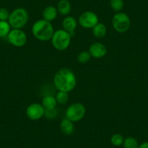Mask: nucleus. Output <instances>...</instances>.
Returning a JSON list of instances; mask_svg holds the SVG:
<instances>
[{
	"label": "nucleus",
	"instance_id": "nucleus-1",
	"mask_svg": "<svg viewBox=\"0 0 148 148\" xmlns=\"http://www.w3.org/2000/svg\"><path fill=\"white\" fill-rule=\"evenodd\" d=\"M53 83L58 91L69 93L76 86V75L68 68H61L55 74Z\"/></svg>",
	"mask_w": 148,
	"mask_h": 148
},
{
	"label": "nucleus",
	"instance_id": "nucleus-2",
	"mask_svg": "<svg viewBox=\"0 0 148 148\" xmlns=\"http://www.w3.org/2000/svg\"><path fill=\"white\" fill-rule=\"evenodd\" d=\"M31 32L34 36L39 41L47 42L51 40L55 31L50 22L42 19L34 23L32 25Z\"/></svg>",
	"mask_w": 148,
	"mask_h": 148
},
{
	"label": "nucleus",
	"instance_id": "nucleus-3",
	"mask_svg": "<svg viewBox=\"0 0 148 148\" xmlns=\"http://www.w3.org/2000/svg\"><path fill=\"white\" fill-rule=\"evenodd\" d=\"M28 11L22 8H16L10 14L8 23L11 28L15 29H22L28 21Z\"/></svg>",
	"mask_w": 148,
	"mask_h": 148
},
{
	"label": "nucleus",
	"instance_id": "nucleus-4",
	"mask_svg": "<svg viewBox=\"0 0 148 148\" xmlns=\"http://www.w3.org/2000/svg\"><path fill=\"white\" fill-rule=\"evenodd\" d=\"M71 38L69 33L63 29H59L54 32L51 42L53 47L57 50L64 51L69 47Z\"/></svg>",
	"mask_w": 148,
	"mask_h": 148
},
{
	"label": "nucleus",
	"instance_id": "nucleus-5",
	"mask_svg": "<svg viewBox=\"0 0 148 148\" xmlns=\"http://www.w3.org/2000/svg\"><path fill=\"white\" fill-rule=\"evenodd\" d=\"M86 114V108L80 102H75L68 107L65 111V118L73 123L80 121Z\"/></svg>",
	"mask_w": 148,
	"mask_h": 148
},
{
	"label": "nucleus",
	"instance_id": "nucleus-6",
	"mask_svg": "<svg viewBox=\"0 0 148 148\" xmlns=\"http://www.w3.org/2000/svg\"><path fill=\"white\" fill-rule=\"evenodd\" d=\"M112 25L117 32L121 34L126 32L131 26L130 18L124 12H117L112 18Z\"/></svg>",
	"mask_w": 148,
	"mask_h": 148
},
{
	"label": "nucleus",
	"instance_id": "nucleus-7",
	"mask_svg": "<svg viewBox=\"0 0 148 148\" xmlns=\"http://www.w3.org/2000/svg\"><path fill=\"white\" fill-rule=\"evenodd\" d=\"M7 38L8 42L15 47H22L25 46L28 41L26 34L22 29L12 28L10 31Z\"/></svg>",
	"mask_w": 148,
	"mask_h": 148
},
{
	"label": "nucleus",
	"instance_id": "nucleus-8",
	"mask_svg": "<svg viewBox=\"0 0 148 148\" xmlns=\"http://www.w3.org/2000/svg\"><path fill=\"white\" fill-rule=\"evenodd\" d=\"M79 25L86 29H92L99 23L97 15L92 11L82 12L78 21Z\"/></svg>",
	"mask_w": 148,
	"mask_h": 148
},
{
	"label": "nucleus",
	"instance_id": "nucleus-9",
	"mask_svg": "<svg viewBox=\"0 0 148 148\" xmlns=\"http://www.w3.org/2000/svg\"><path fill=\"white\" fill-rule=\"evenodd\" d=\"M25 113L30 120L38 121L45 116V109L42 104L35 102L28 105Z\"/></svg>",
	"mask_w": 148,
	"mask_h": 148
},
{
	"label": "nucleus",
	"instance_id": "nucleus-10",
	"mask_svg": "<svg viewBox=\"0 0 148 148\" xmlns=\"http://www.w3.org/2000/svg\"><path fill=\"white\" fill-rule=\"evenodd\" d=\"M89 52L92 58L100 59L106 55L108 49L104 44L101 42H95L89 46Z\"/></svg>",
	"mask_w": 148,
	"mask_h": 148
},
{
	"label": "nucleus",
	"instance_id": "nucleus-11",
	"mask_svg": "<svg viewBox=\"0 0 148 148\" xmlns=\"http://www.w3.org/2000/svg\"><path fill=\"white\" fill-rule=\"evenodd\" d=\"M78 25V21L73 16H66L62 23V29L69 33L71 37L75 36V31Z\"/></svg>",
	"mask_w": 148,
	"mask_h": 148
},
{
	"label": "nucleus",
	"instance_id": "nucleus-12",
	"mask_svg": "<svg viewBox=\"0 0 148 148\" xmlns=\"http://www.w3.org/2000/svg\"><path fill=\"white\" fill-rule=\"evenodd\" d=\"M60 128L62 132V134L67 136H70L73 134L74 130H75V126H74V123L69 119H62L60 124Z\"/></svg>",
	"mask_w": 148,
	"mask_h": 148
},
{
	"label": "nucleus",
	"instance_id": "nucleus-13",
	"mask_svg": "<svg viewBox=\"0 0 148 148\" xmlns=\"http://www.w3.org/2000/svg\"><path fill=\"white\" fill-rule=\"evenodd\" d=\"M58 12L57 8L52 5H49L44 9L43 12H42V17H43L44 20L51 23L56 19L58 17Z\"/></svg>",
	"mask_w": 148,
	"mask_h": 148
},
{
	"label": "nucleus",
	"instance_id": "nucleus-14",
	"mask_svg": "<svg viewBox=\"0 0 148 148\" xmlns=\"http://www.w3.org/2000/svg\"><path fill=\"white\" fill-rule=\"evenodd\" d=\"M57 10L61 15L66 16L71 12V5L68 0H60L58 4Z\"/></svg>",
	"mask_w": 148,
	"mask_h": 148
},
{
	"label": "nucleus",
	"instance_id": "nucleus-15",
	"mask_svg": "<svg viewBox=\"0 0 148 148\" xmlns=\"http://www.w3.org/2000/svg\"><path fill=\"white\" fill-rule=\"evenodd\" d=\"M57 100L55 97L52 95H47L42 99V105L45 110L53 109L57 107Z\"/></svg>",
	"mask_w": 148,
	"mask_h": 148
},
{
	"label": "nucleus",
	"instance_id": "nucleus-16",
	"mask_svg": "<svg viewBox=\"0 0 148 148\" xmlns=\"http://www.w3.org/2000/svg\"><path fill=\"white\" fill-rule=\"evenodd\" d=\"M92 32H93V35L95 36L96 38L98 39H101L103 38L107 34V28L105 26V24L102 23H98L93 28H92Z\"/></svg>",
	"mask_w": 148,
	"mask_h": 148
},
{
	"label": "nucleus",
	"instance_id": "nucleus-17",
	"mask_svg": "<svg viewBox=\"0 0 148 148\" xmlns=\"http://www.w3.org/2000/svg\"><path fill=\"white\" fill-rule=\"evenodd\" d=\"M11 26L8 21H0V38H5L9 34L11 31Z\"/></svg>",
	"mask_w": 148,
	"mask_h": 148
},
{
	"label": "nucleus",
	"instance_id": "nucleus-18",
	"mask_svg": "<svg viewBox=\"0 0 148 148\" xmlns=\"http://www.w3.org/2000/svg\"><path fill=\"white\" fill-rule=\"evenodd\" d=\"M139 142L136 138L133 136H128L123 141V148H138L139 147Z\"/></svg>",
	"mask_w": 148,
	"mask_h": 148
},
{
	"label": "nucleus",
	"instance_id": "nucleus-19",
	"mask_svg": "<svg viewBox=\"0 0 148 148\" xmlns=\"http://www.w3.org/2000/svg\"><path fill=\"white\" fill-rule=\"evenodd\" d=\"M55 98H56V100L58 103L61 104V105H64V104H66L67 102L68 101L69 95H68V92L58 91V92L55 95Z\"/></svg>",
	"mask_w": 148,
	"mask_h": 148
},
{
	"label": "nucleus",
	"instance_id": "nucleus-20",
	"mask_svg": "<svg viewBox=\"0 0 148 148\" xmlns=\"http://www.w3.org/2000/svg\"><path fill=\"white\" fill-rule=\"evenodd\" d=\"M110 8H112L113 11L119 12L123 9L124 3H123V0H110Z\"/></svg>",
	"mask_w": 148,
	"mask_h": 148
},
{
	"label": "nucleus",
	"instance_id": "nucleus-21",
	"mask_svg": "<svg viewBox=\"0 0 148 148\" xmlns=\"http://www.w3.org/2000/svg\"><path fill=\"white\" fill-rule=\"evenodd\" d=\"M124 138L120 134H115L110 137V142L113 146L120 147L123 145Z\"/></svg>",
	"mask_w": 148,
	"mask_h": 148
},
{
	"label": "nucleus",
	"instance_id": "nucleus-22",
	"mask_svg": "<svg viewBox=\"0 0 148 148\" xmlns=\"http://www.w3.org/2000/svg\"><path fill=\"white\" fill-rule=\"evenodd\" d=\"M91 58L92 57H91L89 51H82L78 55L77 60L79 63L86 64L90 60Z\"/></svg>",
	"mask_w": 148,
	"mask_h": 148
},
{
	"label": "nucleus",
	"instance_id": "nucleus-23",
	"mask_svg": "<svg viewBox=\"0 0 148 148\" xmlns=\"http://www.w3.org/2000/svg\"><path fill=\"white\" fill-rule=\"evenodd\" d=\"M58 116V110L57 108H53V109H47L45 110V116L48 120H54L56 119L57 116Z\"/></svg>",
	"mask_w": 148,
	"mask_h": 148
},
{
	"label": "nucleus",
	"instance_id": "nucleus-24",
	"mask_svg": "<svg viewBox=\"0 0 148 148\" xmlns=\"http://www.w3.org/2000/svg\"><path fill=\"white\" fill-rule=\"evenodd\" d=\"M10 12L8 9L4 8H0V21H8L10 17Z\"/></svg>",
	"mask_w": 148,
	"mask_h": 148
},
{
	"label": "nucleus",
	"instance_id": "nucleus-25",
	"mask_svg": "<svg viewBox=\"0 0 148 148\" xmlns=\"http://www.w3.org/2000/svg\"><path fill=\"white\" fill-rule=\"evenodd\" d=\"M138 148H148V142H144L141 143Z\"/></svg>",
	"mask_w": 148,
	"mask_h": 148
}]
</instances>
